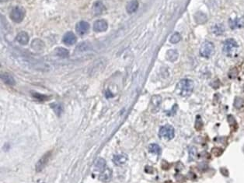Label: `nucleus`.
<instances>
[{
  "label": "nucleus",
  "mask_w": 244,
  "mask_h": 183,
  "mask_svg": "<svg viewBox=\"0 0 244 183\" xmlns=\"http://www.w3.org/2000/svg\"><path fill=\"white\" fill-rule=\"evenodd\" d=\"M215 53V46L210 41H205L200 48V55L205 58H210Z\"/></svg>",
  "instance_id": "nucleus-3"
},
{
  "label": "nucleus",
  "mask_w": 244,
  "mask_h": 183,
  "mask_svg": "<svg viewBox=\"0 0 244 183\" xmlns=\"http://www.w3.org/2000/svg\"><path fill=\"white\" fill-rule=\"evenodd\" d=\"M17 41L20 44L26 45V44H28V41H29V36H28L27 33H26V32L24 31H22L17 34Z\"/></svg>",
  "instance_id": "nucleus-15"
},
{
  "label": "nucleus",
  "mask_w": 244,
  "mask_h": 183,
  "mask_svg": "<svg viewBox=\"0 0 244 183\" xmlns=\"http://www.w3.org/2000/svg\"><path fill=\"white\" fill-rule=\"evenodd\" d=\"M138 8V0H132L127 3L126 7V10L128 13H134L137 11Z\"/></svg>",
  "instance_id": "nucleus-14"
},
{
  "label": "nucleus",
  "mask_w": 244,
  "mask_h": 183,
  "mask_svg": "<svg viewBox=\"0 0 244 183\" xmlns=\"http://www.w3.org/2000/svg\"><path fill=\"white\" fill-rule=\"evenodd\" d=\"M211 30H212V33L215 35L220 36L223 34L224 31H225V28L221 23H216L215 25L213 26Z\"/></svg>",
  "instance_id": "nucleus-17"
},
{
  "label": "nucleus",
  "mask_w": 244,
  "mask_h": 183,
  "mask_svg": "<svg viewBox=\"0 0 244 183\" xmlns=\"http://www.w3.org/2000/svg\"><path fill=\"white\" fill-rule=\"evenodd\" d=\"M62 41L66 45H72L76 42V37L72 32H67L63 37Z\"/></svg>",
  "instance_id": "nucleus-11"
},
{
  "label": "nucleus",
  "mask_w": 244,
  "mask_h": 183,
  "mask_svg": "<svg viewBox=\"0 0 244 183\" xmlns=\"http://www.w3.org/2000/svg\"><path fill=\"white\" fill-rule=\"evenodd\" d=\"M11 20L16 23H20L25 17V10L20 7H16L12 9L9 14Z\"/></svg>",
  "instance_id": "nucleus-4"
},
{
  "label": "nucleus",
  "mask_w": 244,
  "mask_h": 183,
  "mask_svg": "<svg viewBox=\"0 0 244 183\" xmlns=\"http://www.w3.org/2000/svg\"><path fill=\"white\" fill-rule=\"evenodd\" d=\"M238 44L234 39H227L223 44V53L228 57H233L236 55L238 51Z\"/></svg>",
  "instance_id": "nucleus-2"
},
{
  "label": "nucleus",
  "mask_w": 244,
  "mask_h": 183,
  "mask_svg": "<svg viewBox=\"0 0 244 183\" xmlns=\"http://www.w3.org/2000/svg\"><path fill=\"white\" fill-rule=\"evenodd\" d=\"M194 18H195V20H196V21L199 23H205V22L207 20L206 16H205V15L202 13H198L196 15H195Z\"/></svg>",
  "instance_id": "nucleus-26"
},
{
  "label": "nucleus",
  "mask_w": 244,
  "mask_h": 183,
  "mask_svg": "<svg viewBox=\"0 0 244 183\" xmlns=\"http://www.w3.org/2000/svg\"><path fill=\"white\" fill-rule=\"evenodd\" d=\"M2 1H5V0H2Z\"/></svg>",
  "instance_id": "nucleus-35"
},
{
  "label": "nucleus",
  "mask_w": 244,
  "mask_h": 183,
  "mask_svg": "<svg viewBox=\"0 0 244 183\" xmlns=\"http://www.w3.org/2000/svg\"><path fill=\"white\" fill-rule=\"evenodd\" d=\"M111 178H112V171L108 168H105L104 170L102 171L100 173V177L99 179L103 182H109L111 181Z\"/></svg>",
  "instance_id": "nucleus-10"
},
{
  "label": "nucleus",
  "mask_w": 244,
  "mask_h": 183,
  "mask_svg": "<svg viewBox=\"0 0 244 183\" xmlns=\"http://www.w3.org/2000/svg\"><path fill=\"white\" fill-rule=\"evenodd\" d=\"M197 156V150L194 147H192L189 150V157H190V160H194L196 158Z\"/></svg>",
  "instance_id": "nucleus-29"
},
{
  "label": "nucleus",
  "mask_w": 244,
  "mask_h": 183,
  "mask_svg": "<svg viewBox=\"0 0 244 183\" xmlns=\"http://www.w3.org/2000/svg\"><path fill=\"white\" fill-rule=\"evenodd\" d=\"M108 28V23L104 20H98L94 23L93 29L96 32L106 31Z\"/></svg>",
  "instance_id": "nucleus-8"
},
{
  "label": "nucleus",
  "mask_w": 244,
  "mask_h": 183,
  "mask_svg": "<svg viewBox=\"0 0 244 183\" xmlns=\"http://www.w3.org/2000/svg\"><path fill=\"white\" fill-rule=\"evenodd\" d=\"M54 54L57 55V56L61 57V58H67L69 57V51L67 49H64V48H57L54 50Z\"/></svg>",
  "instance_id": "nucleus-19"
},
{
  "label": "nucleus",
  "mask_w": 244,
  "mask_h": 183,
  "mask_svg": "<svg viewBox=\"0 0 244 183\" xmlns=\"http://www.w3.org/2000/svg\"><path fill=\"white\" fill-rule=\"evenodd\" d=\"M95 167L97 170L104 171L106 168V161L103 158H98L95 162Z\"/></svg>",
  "instance_id": "nucleus-22"
},
{
  "label": "nucleus",
  "mask_w": 244,
  "mask_h": 183,
  "mask_svg": "<svg viewBox=\"0 0 244 183\" xmlns=\"http://www.w3.org/2000/svg\"><path fill=\"white\" fill-rule=\"evenodd\" d=\"M75 30L79 35H84L90 30V24L86 21H80L75 26Z\"/></svg>",
  "instance_id": "nucleus-7"
},
{
  "label": "nucleus",
  "mask_w": 244,
  "mask_h": 183,
  "mask_svg": "<svg viewBox=\"0 0 244 183\" xmlns=\"http://www.w3.org/2000/svg\"><path fill=\"white\" fill-rule=\"evenodd\" d=\"M230 27L231 29L235 30L237 28H241L244 27V19L243 18H236V19H230Z\"/></svg>",
  "instance_id": "nucleus-12"
},
{
  "label": "nucleus",
  "mask_w": 244,
  "mask_h": 183,
  "mask_svg": "<svg viewBox=\"0 0 244 183\" xmlns=\"http://www.w3.org/2000/svg\"><path fill=\"white\" fill-rule=\"evenodd\" d=\"M243 105H244V101L242 98H241V97H237L235 98V101H234V106H235L236 108L240 109V108H241V107L243 106Z\"/></svg>",
  "instance_id": "nucleus-28"
},
{
  "label": "nucleus",
  "mask_w": 244,
  "mask_h": 183,
  "mask_svg": "<svg viewBox=\"0 0 244 183\" xmlns=\"http://www.w3.org/2000/svg\"><path fill=\"white\" fill-rule=\"evenodd\" d=\"M128 160L127 155L125 154H115L113 158V162L117 166H121L125 164Z\"/></svg>",
  "instance_id": "nucleus-9"
},
{
  "label": "nucleus",
  "mask_w": 244,
  "mask_h": 183,
  "mask_svg": "<svg viewBox=\"0 0 244 183\" xmlns=\"http://www.w3.org/2000/svg\"><path fill=\"white\" fill-rule=\"evenodd\" d=\"M1 79L6 84L9 85V86H13L16 84L14 78L11 76L10 74L7 73H4L1 75Z\"/></svg>",
  "instance_id": "nucleus-16"
},
{
  "label": "nucleus",
  "mask_w": 244,
  "mask_h": 183,
  "mask_svg": "<svg viewBox=\"0 0 244 183\" xmlns=\"http://www.w3.org/2000/svg\"><path fill=\"white\" fill-rule=\"evenodd\" d=\"M92 48L91 44L90 43L86 42V41H84V42L79 44L77 47V50L79 51V52H84V51H87L89 49H90Z\"/></svg>",
  "instance_id": "nucleus-25"
},
{
  "label": "nucleus",
  "mask_w": 244,
  "mask_h": 183,
  "mask_svg": "<svg viewBox=\"0 0 244 183\" xmlns=\"http://www.w3.org/2000/svg\"><path fill=\"white\" fill-rule=\"evenodd\" d=\"M161 101H162V99H161L160 96L159 95H156V96H153L152 98V105L154 107V109L156 111L159 108V106H160Z\"/></svg>",
  "instance_id": "nucleus-21"
},
{
  "label": "nucleus",
  "mask_w": 244,
  "mask_h": 183,
  "mask_svg": "<svg viewBox=\"0 0 244 183\" xmlns=\"http://www.w3.org/2000/svg\"><path fill=\"white\" fill-rule=\"evenodd\" d=\"M179 54L177 50L171 49V50L167 51V59L169 62H175L178 59Z\"/></svg>",
  "instance_id": "nucleus-18"
},
{
  "label": "nucleus",
  "mask_w": 244,
  "mask_h": 183,
  "mask_svg": "<svg viewBox=\"0 0 244 183\" xmlns=\"http://www.w3.org/2000/svg\"><path fill=\"white\" fill-rule=\"evenodd\" d=\"M194 89V83L189 79H183L177 84V91L178 94L182 97H187L190 96Z\"/></svg>",
  "instance_id": "nucleus-1"
},
{
  "label": "nucleus",
  "mask_w": 244,
  "mask_h": 183,
  "mask_svg": "<svg viewBox=\"0 0 244 183\" xmlns=\"http://www.w3.org/2000/svg\"><path fill=\"white\" fill-rule=\"evenodd\" d=\"M180 39H181L180 34L179 33H177V32H176V33H174V34L171 36V38L169 39V41H170L172 44H177V43H178L180 41Z\"/></svg>",
  "instance_id": "nucleus-27"
},
{
  "label": "nucleus",
  "mask_w": 244,
  "mask_h": 183,
  "mask_svg": "<svg viewBox=\"0 0 244 183\" xmlns=\"http://www.w3.org/2000/svg\"><path fill=\"white\" fill-rule=\"evenodd\" d=\"M203 127V122L202 119L200 116H197L196 119V124H195V128L197 129V130H201Z\"/></svg>",
  "instance_id": "nucleus-30"
},
{
  "label": "nucleus",
  "mask_w": 244,
  "mask_h": 183,
  "mask_svg": "<svg viewBox=\"0 0 244 183\" xmlns=\"http://www.w3.org/2000/svg\"><path fill=\"white\" fill-rule=\"evenodd\" d=\"M228 122L231 126H236V121L232 115L228 116Z\"/></svg>",
  "instance_id": "nucleus-33"
},
{
  "label": "nucleus",
  "mask_w": 244,
  "mask_h": 183,
  "mask_svg": "<svg viewBox=\"0 0 244 183\" xmlns=\"http://www.w3.org/2000/svg\"><path fill=\"white\" fill-rule=\"evenodd\" d=\"M105 10L104 5L103 4L102 2L100 1H97L94 3L93 7V11L94 15H100L104 13V11Z\"/></svg>",
  "instance_id": "nucleus-13"
},
{
  "label": "nucleus",
  "mask_w": 244,
  "mask_h": 183,
  "mask_svg": "<svg viewBox=\"0 0 244 183\" xmlns=\"http://www.w3.org/2000/svg\"><path fill=\"white\" fill-rule=\"evenodd\" d=\"M174 134H175L174 129L169 125H166L164 126L161 127L159 132V135L161 138L168 139V140L173 139L174 137Z\"/></svg>",
  "instance_id": "nucleus-5"
},
{
  "label": "nucleus",
  "mask_w": 244,
  "mask_h": 183,
  "mask_svg": "<svg viewBox=\"0 0 244 183\" xmlns=\"http://www.w3.org/2000/svg\"><path fill=\"white\" fill-rule=\"evenodd\" d=\"M51 156V152H48V153H46V154H44V155L38 160V163L36 164L35 167L36 171H37V172L41 171L45 168V166H46L47 164H48V161H49V160H50Z\"/></svg>",
  "instance_id": "nucleus-6"
},
{
  "label": "nucleus",
  "mask_w": 244,
  "mask_h": 183,
  "mask_svg": "<svg viewBox=\"0 0 244 183\" xmlns=\"http://www.w3.org/2000/svg\"><path fill=\"white\" fill-rule=\"evenodd\" d=\"M33 96L35 97L37 100H39V101H47L48 99L47 96L41 94H38V93H33Z\"/></svg>",
  "instance_id": "nucleus-31"
},
{
  "label": "nucleus",
  "mask_w": 244,
  "mask_h": 183,
  "mask_svg": "<svg viewBox=\"0 0 244 183\" xmlns=\"http://www.w3.org/2000/svg\"><path fill=\"white\" fill-rule=\"evenodd\" d=\"M148 150L150 153H152V154H160L161 152V148L158 145V144H156V143H152V144H150L148 146Z\"/></svg>",
  "instance_id": "nucleus-23"
},
{
  "label": "nucleus",
  "mask_w": 244,
  "mask_h": 183,
  "mask_svg": "<svg viewBox=\"0 0 244 183\" xmlns=\"http://www.w3.org/2000/svg\"><path fill=\"white\" fill-rule=\"evenodd\" d=\"M222 152H223L222 149L219 147H214L212 149V150H211V153L215 156H216V157H219V156L221 155L222 154Z\"/></svg>",
  "instance_id": "nucleus-32"
},
{
  "label": "nucleus",
  "mask_w": 244,
  "mask_h": 183,
  "mask_svg": "<svg viewBox=\"0 0 244 183\" xmlns=\"http://www.w3.org/2000/svg\"><path fill=\"white\" fill-rule=\"evenodd\" d=\"M31 46L34 50L41 51L44 49V44L41 40H40V39H35V40H33V41L32 42Z\"/></svg>",
  "instance_id": "nucleus-20"
},
{
  "label": "nucleus",
  "mask_w": 244,
  "mask_h": 183,
  "mask_svg": "<svg viewBox=\"0 0 244 183\" xmlns=\"http://www.w3.org/2000/svg\"><path fill=\"white\" fill-rule=\"evenodd\" d=\"M238 75V71L236 69H232V70H231L230 71V73H229V77L231 78V79H234V78H236V76H237Z\"/></svg>",
  "instance_id": "nucleus-34"
},
{
  "label": "nucleus",
  "mask_w": 244,
  "mask_h": 183,
  "mask_svg": "<svg viewBox=\"0 0 244 183\" xmlns=\"http://www.w3.org/2000/svg\"><path fill=\"white\" fill-rule=\"evenodd\" d=\"M51 107L54 110V112L56 113L57 115L60 116L62 113L63 112V107L62 105L60 104H52L51 105Z\"/></svg>",
  "instance_id": "nucleus-24"
}]
</instances>
